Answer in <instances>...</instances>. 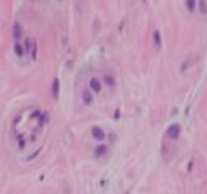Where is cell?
<instances>
[{"label": "cell", "instance_id": "6da1fadb", "mask_svg": "<svg viewBox=\"0 0 207 194\" xmlns=\"http://www.w3.org/2000/svg\"><path fill=\"white\" fill-rule=\"evenodd\" d=\"M180 134H181V126H180V123H173V125L168 126V130H167V136L170 139H178L180 138Z\"/></svg>", "mask_w": 207, "mask_h": 194}, {"label": "cell", "instance_id": "7a4b0ae2", "mask_svg": "<svg viewBox=\"0 0 207 194\" xmlns=\"http://www.w3.org/2000/svg\"><path fill=\"white\" fill-rule=\"evenodd\" d=\"M89 89H91L92 92L99 94V92L102 91V83L99 81L97 78H91V79H89Z\"/></svg>", "mask_w": 207, "mask_h": 194}, {"label": "cell", "instance_id": "3957f363", "mask_svg": "<svg viewBox=\"0 0 207 194\" xmlns=\"http://www.w3.org/2000/svg\"><path fill=\"white\" fill-rule=\"evenodd\" d=\"M91 134H92V138L96 141H104V139H105V133H104L102 128H99V126H92Z\"/></svg>", "mask_w": 207, "mask_h": 194}, {"label": "cell", "instance_id": "277c9868", "mask_svg": "<svg viewBox=\"0 0 207 194\" xmlns=\"http://www.w3.org/2000/svg\"><path fill=\"white\" fill-rule=\"evenodd\" d=\"M21 36H23V26L16 21L15 25H13V37H15V41H20Z\"/></svg>", "mask_w": 207, "mask_h": 194}, {"label": "cell", "instance_id": "5b68a950", "mask_svg": "<svg viewBox=\"0 0 207 194\" xmlns=\"http://www.w3.org/2000/svg\"><path fill=\"white\" fill-rule=\"evenodd\" d=\"M52 96H54L55 100H57L58 96H60V81L58 79H54V83H52Z\"/></svg>", "mask_w": 207, "mask_h": 194}, {"label": "cell", "instance_id": "8992f818", "mask_svg": "<svg viewBox=\"0 0 207 194\" xmlns=\"http://www.w3.org/2000/svg\"><path fill=\"white\" fill-rule=\"evenodd\" d=\"M92 99H94L92 97V91H91V89H86V91L83 92V102L86 104V105H91Z\"/></svg>", "mask_w": 207, "mask_h": 194}, {"label": "cell", "instance_id": "52a82bcc", "mask_svg": "<svg viewBox=\"0 0 207 194\" xmlns=\"http://www.w3.org/2000/svg\"><path fill=\"white\" fill-rule=\"evenodd\" d=\"M105 154H107V146H104V144L97 146L96 150H94V155H96V157H104Z\"/></svg>", "mask_w": 207, "mask_h": 194}, {"label": "cell", "instance_id": "ba28073f", "mask_svg": "<svg viewBox=\"0 0 207 194\" xmlns=\"http://www.w3.org/2000/svg\"><path fill=\"white\" fill-rule=\"evenodd\" d=\"M197 10L202 16H207V2L205 0H199V7H197Z\"/></svg>", "mask_w": 207, "mask_h": 194}, {"label": "cell", "instance_id": "9c48e42d", "mask_svg": "<svg viewBox=\"0 0 207 194\" xmlns=\"http://www.w3.org/2000/svg\"><path fill=\"white\" fill-rule=\"evenodd\" d=\"M154 42H155V47L160 49L162 47V37H160V31H155L154 32Z\"/></svg>", "mask_w": 207, "mask_h": 194}, {"label": "cell", "instance_id": "30bf717a", "mask_svg": "<svg viewBox=\"0 0 207 194\" xmlns=\"http://www.w3.org/2000/svg\"><path fill=\"white\" fill-rule=\"evenodd\" d=\"M104 83H105L107 86L113 87V86H115V78L112 76V74H105V76H104Z\"/></svg>", "mask_w": 207, "mask_h": 194}, {"label": "cell", "instance_id": "8fae6325", "mask_svg": "<svg viewBox=\"0 0 207 194\" xmlns=\"http://www.w3.org/2000/svg\"><path fill=\"white\" fill-rule=\"evenodd\" d=\"M15 54L18 57H23V54H25V49H23V45L20 42H15Z\"/></svg>", "mask_w": 207, "mask_h": 194}, {"label": "cell", "instance_id": "7c38bea8", "mask_svg": "<svg viewBox=\"0 0 207 194\" xmlns=\"http://www.w3.org/2000/svg\"><path fill=\"white\" fill-rule=\"evenodd\" d=\"M186 7L189 12H194L196 10V0H186Z\"/></svg>", "mask_w": 207, "mask_h": 194}, {"label": "cell", "instance_id": "4fadbf2b", "mask_svg": "<svg viewBox=\"0 0 207 194\" xmlns=\"http://www.w3.org/2000/svg\"><path fill=\"white\" fill-rule=\"evenodd\" d=\"M31 47H32V42H31L29 39H28V41L25 42V52H26V54H29V50H31Z\"/></svg>", "mask_w": 207, "mask_h": 194}]
</instances>
